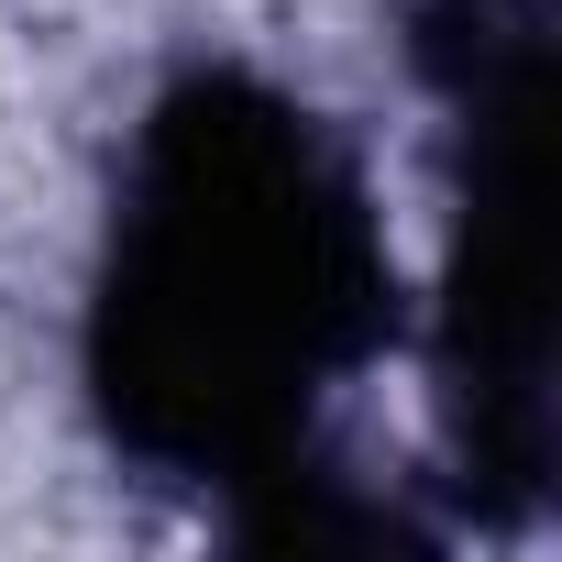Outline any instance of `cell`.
Segmentation results:
<instances>
[{"mask_svg":"<svg viewBox=\"0 0 562 562\" xmlns=\"http://www.w3.org/2000/svg\"><path fill=\"white\" fill-rule=\"evenodd\" d=\"M408 78L441 111V299L430 408L452 496L529 529L562 485V23L551 0H408Z\"/></svg>","mask_w":562,"mask_h":562,"instance_id":"obj_2","label":"cell"},{"mask_svg":"<svg viewBox=\"0 0 562 562\" xmlns=\"http://www.w3.org/2000/svg\"><path fill=\"white\" fill-rule=\"evenodd\" d=\"M397 331V243L342 122L232 56L177 67L122 133L89 265L78 386L100 441L243 507L331 452V397Z\"/></svg>","mask_w":562,"mask_h":562,"instance_id":"obj_1","label":"cell"}]
</instances>
